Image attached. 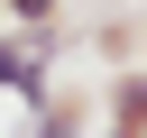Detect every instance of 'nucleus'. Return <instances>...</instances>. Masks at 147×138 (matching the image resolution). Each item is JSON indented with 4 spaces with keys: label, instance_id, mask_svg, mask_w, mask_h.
Wrapping results in <instances>:
<instances>
[{
    "label": "nucleus",
    "instance_id": "7ed1b4c3",
    "mask_svg": "<svg viewBox=\"0 0 147 138\" xmlns=\"http://www.w3.org/2000/svg\"><path fill=\"white\" fill-rule=\"evenodd\" d=\"M0 9H9V18L37 37V28H55V9H64V0H0Z\"/></svg>",
    "mask_w": 147,
    "mask_h": 138
},
{
    "label": "nucleus",
    "instance_id": "f03ea898",
    "mask_svg": "<svg viewBox=\"0 0 147 138\" xmlns=\"http://www.w3.org/2000/svg\"><path fill=\"white\" fill-rule=\"evenodd\" d=\"M37 138H83V110H74V101H46V110H37Z\"/></svg>",
    "mask_w": 147,
    "mask_h": 138
},
{
    "label": "nucleus",
    "instance_id": "f257e3e1",
    "mask_svg": "<svg viewBox=\"0 0 147 138\" xmlns=\"http://www.w3.org/2000/svg\"><path fill=\"white\" fill-rule=\"evenodd\" d=\"M110 129H138V138H147V64H129V74L110 83Z\"/></svg>",
    "mask_w": 147,
    "mask_h": 138
}]
</instances>
